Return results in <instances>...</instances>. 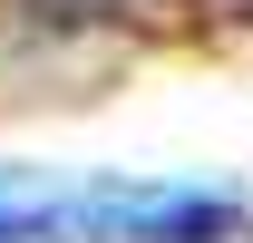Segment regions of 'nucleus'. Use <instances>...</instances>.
Wrapping results in <instances>:
<instances>
[{"instance_id":"f257e3e1","label":"nucleus","mask_w":253,"mask_h":243,"mask_svg":"<svg viewBox=\"0 0 253 243\" xmlns=\"http://www.w3.org/2000/svg\"><path fill=\"white\" fill-rule=\"evenodd\" d=\"M205 10H214V20H253V0H205Z\"/></svg>"}]
</instances>
